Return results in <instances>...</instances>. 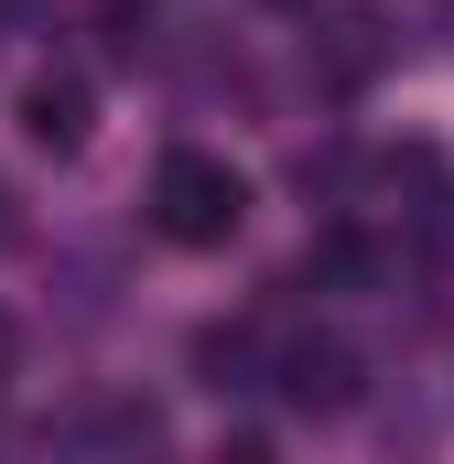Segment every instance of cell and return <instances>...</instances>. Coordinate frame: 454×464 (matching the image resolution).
<instances>
[{"instance_id":"6da1fadb","label":"cell","mask_w":454,"mask_h":464,"mask_svg":"<svg viewBox=\"0 0 454 464\" xmlns=\"http://www.w3.org/2000/svg\"><path fill=\"white\" fill-rule=\"evenodd\" d=\"M238 217H249L238 162H217V151H163V173H152V227L173 237V248H227Z\"/></svg>"},{"instance_id":"5b68a950","label":"cell","mask_w":454,"mask_h":464,"mask_svg":"<svg viewBox=\"0 0 454 464\" xmlns=\"http://www.w3.org/2000/svg\"><path fill=\"white\" fill-rule=\"evenodd\" d=\"M368 270H379V248H368L357 227H325V237H314V281H346V292H357Z\"/></svg>"},{"instance_id":"277c9868","label":"cell","mask_w":454,"mask_h":464,"mask_svg":"<svg viewBox=\"0 0 454 464\" xmlns=\"http://www.w3.org/2000/svg\"><path fill=\"white\" fill-rule=\"evenodd\" d=\"M195 367H206V389H249L260 335H249V324H206V335H195Z\"/></svg>"},{"instance_id":"3957f363","label":"cell","mask_w":454,"mask_h":464,"mask_svg":"<svg viewBox=\"0 0 454 464\" xmlns=\"http://www.w3.org/2000/svg\"><path fill=\"white\" fill-rule=\"evenodd\" d=\"M281 400L292 411H346L357 400V356L346 346H292L281 356Z\"/></svg>"},{"instance_id":"8992f818","label":"cell","mask_w":454,"mask_h":464,"mask_svg":"<svg viewBox=\"0 0 454 464\" xmlns=\"http://www.w3.org/2000/svg\"><path fill=\"white\" fill-rule=\"evenodd\" d=\"M217 464H271V443H217Z\"/></svg>"},{"instance_id":"7a4b0ae2","label":"cell","mask_w":454,"mask_h":464,"mask_svg":"<svg viewBox=\"0 0 454 464\" xmlns=\"http://www.w3.org/2000/svg\"><path fill=\"white\" fill-rule=\"evenodd\" d=\"M87 76H33V87H22V140H33V151H76V140H87Z\"/></svg>"}]
</instances>
